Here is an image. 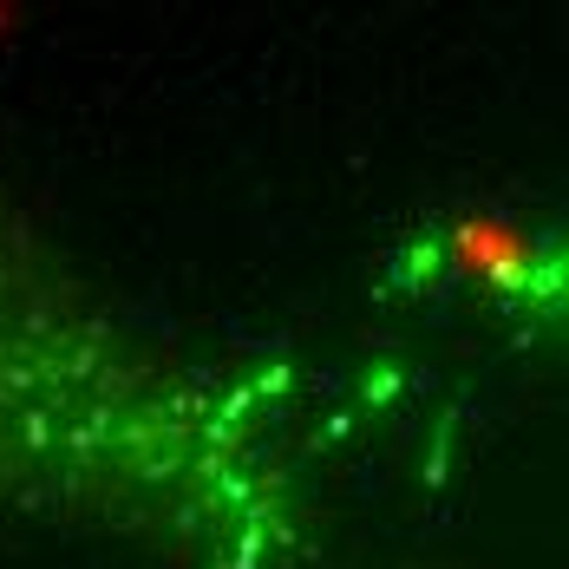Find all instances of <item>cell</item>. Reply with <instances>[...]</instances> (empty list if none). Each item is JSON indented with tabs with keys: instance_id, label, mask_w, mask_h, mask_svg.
Listing matches in <instances>:
<instances>
[{
	"instance_id": "6da1fadb",
	"label": "cell",
	"mask_w": 569,
	"mask_h": 569,
	"mask_svg": "<svg viewBox=\"0 0 569 569\" xmlns=\"http://www.w3.org/2000/svg\"><path fill=\"white\" fill-rule=\"evenodd\" d=\"M446 262L485 295H523L543 276V242L511 210H465L446 223Z\"/></svg>"
}]
</instances>
